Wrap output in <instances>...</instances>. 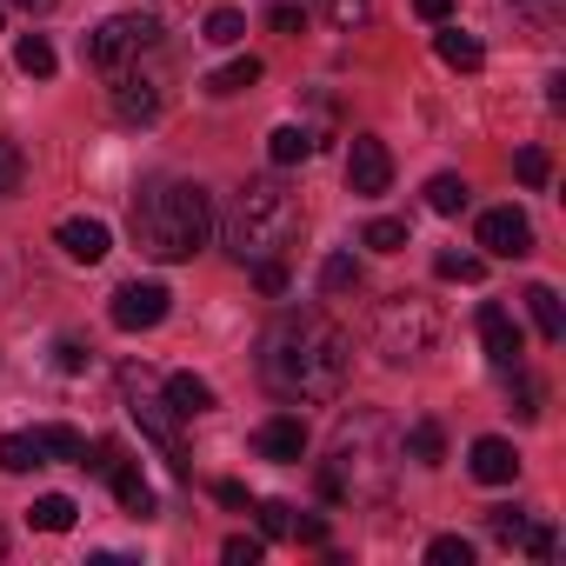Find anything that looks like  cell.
<instances>
[{
    "label": "cell",
    "instance_id": "cell-1",
    "mask_svg": "<svg viewBox=\"0 0 566 566\" xmlns=\"http://www.w3.org/2000/svg\"><path fill=\"white\" fill-rule=\"evenodd\" d=\"M347 334L314 314V307H294L280 314L266 334H260V380L280 394V400H301V407H327L347 394Z\"/></svg>",
    "mask_w": 566,
    "mask_h": 566
},
{
    "label": "cell",
    "instance_id": "cell-2",
    "mask_svg": "<svg viewBox=\"0 0 566 566\" xmlns=\"http://www.w3.org/2000/svg\"><path fill=\"white\" fill-rule=\"evenodd\" d=\"M407 447L400 427L374 407H354L334 433V460L321 467V500H387Z\"/></svg>",
    "mask_w": 566,
    "mask_h": 566
},
{
    "label": "cell",
    "instance_id": "cell-3",
    "mask_svg": "<svg viewBox=\"0 0 566 566\" xmlns=\"http://www.w3.org/2000/svg\"><path fill=\"white\" fill-rule=\"evenodd\" d=\"M213 233V200L200 180H154L140 200H134V247L160 266L174 260H193Z\"/></svg>",
    "mask_w": 566,
    "mask_h": 566
},
{
    "label": "cell",
    "instance_id": "cell-4",
    "mask_svg": "<svg viewBox=\"0 0 566 566\" xmlns=\"http://www.w3.org/2000/svg\"><path fill=\"white\" fill-rule=\"evenodd\" d=\"M294 233H301V200L280 180H247L233 193V207H227V253L240 266L280 260V253L294 247Z\"/></svg>",
    "mask_w": 566,
    "mask_h": 566
},
{
    "label": "cell",
    "instance_id": "cell-5",
    "mask_svg": "<svg viewBox=\"0 0 566 566\" xmlns=\"http://www.w3.org/2000/svg\"><path fill=\"white\" fill-rule=\"evenodd\" d=\"M120 394H127L134 427L167 453V467H174V473H187V440H180V413H174V400H167V380H160L154 367L127 360V367H120Z\"/></svg>",
    "mask_w": 566,
    "mask_h": 566
},
{
    "label": "cell",
    "instance_id": "cell-6",
    "mask_svg": "<svg viewBox=\"0 0 566 566\" xmlns=\"http://www.w3.org/2000/svg\"><path fill=\"white\" fill-rule=\"evenodd\" d=\"M374 347H380L387 367H413V360H427V354L440 347V314H433V301H420V294H394V301L374 314Z\"/></svg>",
    "mask_w": 566,
    "mask_h": 566
},
{
    "label": "cell",
    "instance_id": "cell-7",
    "mask_svg": "<svg viewBox=\"0 0 566 566\" xmlns=\"http://www.w3.org/2000/svg\"><path fill=\"white\" fill-rule=\"evenodd\" d=\"M154 41H160V21H154V14H114V21H101V28L87 34V61H94L101 74H120V67L140 61Z\"/></svg>",
    "mask_w": 566,
    "mask_h": 566
},
{
    "label": "cell",
    "instance_id": "cell-8",
    "mask_svg": "<svg viewBox=\"0 0 566 566\" xmlns=\"http://www.w3.org/2000/svg\"><path fill=\"white\" fill-rule=\"evenodd\" d=\"M167 307H174V294L160 287V280H127V287L114 294V307H107V321L120 334H147V327L167 321Z\"/></svg>",
    "mask_w": 566,
    "mask_h": 566
},
{
    "label": "cell",
    "instance_id": "cell-9",
    "mask_svg": "<svg viewBox=\"0 0 566 566\" xmlns=\"http://www.w3.org/2000/svg\"><path fill=\"white\" fill-rule=\"evenodd\" d=\"M347 187H354L360 200H374V193L394 187V154H387V140L354 134V147H347Z\"/></svg>",
    "mask_w": 566,
    "mask_h": 566
},
{
    "label": "cell",
    "instance_id": "cell-10",
    "mask_svg": "<svg viewBox=\"0 0 566 566\" xmlns=\"http://www.w3.org/2000/svg\"><path fill=\"white\" fill-rule=\"evenodd\" d=\"M480 247H486L493 260H526V253H533V220H526L520 207H486V213H480Z\"/></svg>",
    "mask_w": 566,
    "mask_h": 566
},
{
    "label": "cell",
    "instance_id": "cell-11",
    "mask_svg": "<svg viewBox=\"0 0 566 566\" xmlns=\"http://www.w3.org/2000/svg\"><path fill=\"white\" fill-rule=\"evenodd\" d=\"M54 240H61V253H67L74 266H101V260L114 253V227H107V220H94V213L61 220V227H54Z\"/></svg>",
    "mask_w": 566,
    "mask_h": 566
},
{
    "label": "cell",
    "instance_id": "cell-12",
    "mask_svg": "<svg viewBox=\"0 0 566 566\" xmlns=\"http://www.w3.org/2000/svg\"><path fill=\"white\" fill-rule=\"evenodd\" d=\"M253 453H260V460H273V467L307 460V420H301V413H273V420H260Z\"/></svg>",
    "mask_w": 566,
    "mask_h": 566
},
{
    "label": "cell",
    "instance_id": "cell-13",
    "mask_svg": "<svg viewBox=\"0 0 566 566\" xmlns=\"http://www.w3.org/2000/svg\"><path fill=\"white\" fill-rule=\"evenodd\" d=\"M473 327H480V347H486V360H493V367H520V354H526V334H520V321H513L506 307H493V301H486Z\"/></svg>",
    "mask_w": 566,
    "mask_h": 566
},
{
    "label": "cell",
    "instance_id": "cell-14",
    "mask_svg": "<svg viewBox=\"0 0 566 566\" xmlns=\"http://www.w3.org/2000/svg\"><path fill=\"white\" fill-rule=\"evenodd\" d=\"M467 467H473V480H486V486H513L520 480V453H513V440H473V453H467Z\"/></svg>",
    "mask_w": 566,
    "mask_h": 566
},
{
    "label": "cell",
    "instance_id": "cell-15",
    "mask_svg": "<svg viewBox=\"0 0 566 566\" xmlns=\"http://www.w3.org/2000/svg\"><path fill=\"white\" fill-rule=\"evenodd\" d=\"M114 114H120L127 127H147V120L160 114V87H154V81H134V74L120 67V74H114Z\"/></svg>",
    "mask_w": 566,
    "mask_h": 566
},
{
    "label": "cell",
    "instance_id": "cell-16",
    "mask_svg": "<svg viewBox=\"0 0 566 566\" xmlns=\"http://www.w3.org/2000/svg\"><path fill=\"white\" fill-rule=\"evenodd\" d=\"M107 480H114V500H120V513H134V520H154V486H147L140 460H114V467H107Z\"/></svg>",
    "mask_w": 566,
    "mask_h": 566
},
{
    "label": "cell",
    "instance_id": "cell-17",
    "mask_svg": "<svg viewBox=\"0 0 566 566\" xmlns=\"http://www.w3.org/2000/svg\"><path fill=\"white\" fill-rule=\"evenodd\" d=\"M433 48H440V61H447V67H460V74H480V67H486V48H480L473 34H460V28H447V21H440Z\"/></svg>",
    "mask_w": 566,
    "mask_h": 566
},
{
    "label": "cell",
    "instance_id": "cell-18",
    "mask_svg": "<svg viewBox=\"0 0 566 566\" xmlns=\"http://www.w3.org/2000/svg\"><path fill=\"white\" fill-rule=\"evenodd\" d=\"M520 301H526V314H533L539 340H546V347H559V340H566V314H559V294H553V287H526Z\"/></svg>",
    "mask_w": 566,
    "mask_h": 566
},
{
    "label": "cell",
    "instance_id": "cell-19",
    "mask_svg": "<svg viewBox=\"0 0 566 566\" xmlns=\"http://www.w3.org/2000/svg\"><path fill=\"white\" fill-rule=\"evenodd\" d=\"M307 14H321L327 28H340V34H354V28H374V0H301Z\"/></svg>",
    "mask_w": 566,
    "mask_h": 566
},
{
    "label": "cell",
    "instance_id": "cell-20",
    "mask_svg": "<svg viewBox=\"0 0 566 566\" xmlns=\"http://www.w3.org/2000/svg\"><path fill=\"white\" fill-rule=\"evenodd\" d=\"M167 400H174V413H180V420L213 413V387H207L200 374H167Z\"/></svg>",
    "mask_w": 566,
    "mask_h": 566
},
{
    "label": "cell",
    "instance_id": "cell-21",
    "mask_svg": "<svg viewBox=\"0 0 566 566\" xmlns=\"http://www.w3.org/2000/svg\"><path fill=\"white\" fill-rule=\"evenodd\" d=\"M74 520H81V506H74L67 493H41V500L28 506V526H34V533H74Z\"/></svg>",
    "mask_w": 566,
    "mask_h": 566
},
{
    "label": "cell",
    "instance_id": "cell-22",
    "mask_svg": "<svg viewBox=\"0 0 566 566\" xmlns=\"http://www.w3.org/2000/svg\"><path fill=\"white\" fill-rule=\"evenodd\" d=\"M253 81H260V61H253V54H240V61H227V67H213V74H207V94H213V101H233V94H247Z\"/></svg>",
    "mask_w": 566,
    "mask_h": 566
},
{
    "label": "cell",
    "instance_id": "cell-23",
    "mask_svg": "<svg viewBox=\"0 0 566 566\" xmlns=\"http://www.w3.org/2000/svg\"><path fill=\"white\" fill-rule=\"evenodd\" d=\"M400 447H407L420 467H440V460H447V433H440V420H413V427L400 433Z\"/></svg>",
    "mask_w": 566,
    "mask_h": 566
},
{
    "label": "cell",
    "instance_id": "cell-24",
    "mask_svg": "<svg viewBox=\"0 0 566 566\" xmlns=\"http://www.w3.org/2000/svg\"><path fill=\"white\" fill-rule=\"evenodd\" d=\"M14 61H21V74H34V81H48V74L61 67V54H54V41H48V34H21Z\"/></svg>",
    "mask_w": 566,
    "mask_h": 566
},
{
    "label": "cell",
    "instance_id": "cell-25",
    "mask_svg": "<svg viewBox=\"0 0 566 566\" xmlns=\"http://www.w3.org/2000/svg\"><path fill=\"white\" fill-rule=\"evenodd\" d=\"M266 154H273V167H294V160H307V154H314V134H307V127H273Z\"/></svg>",
    "mask_w": 566,
    "mask_h": 566
},
{
    "label": "cell",
    "instance_id": "cell-26",
    "mask_svg": "<svg viewBox=\"0 0 566 566\" xmlns=\"http://www.w3.org/2000/svg\"><path fill=\"white\" fill-rule=\"evenodd\" d=\"M467 193H473V187H467L460 174H433V180H427V207H433V213H447V220L467 207Z\"/></svg>",
    "mask_w": 566,
    "mask_h": 566
},
{
    "label": "cell",
    "instance_id": "cell-27",
    "mask_svg": "<svg viewBox=\"0 0 566 566\" xmlns=\"http://www.w3.org/2000/svg\"><path fill=\"white\" fill-rule=\"evenodd\" d=\"M34 467H48L34 433H8V440H0V473H34Z\"/></svg>",
    "mask_w": 566,
    "mask_h": 566
},
{
    "label": "cell",
    "instance_id": "cell-28",
    "mask_svg": "<svg viewBox=\"0 0 566 566\" xmlns=\"http://www.w3.org/2000/svg\"><path fill=\"white\" fill-rule=\"evenodd\" d=\"M360 287V260L354 253H327V266H321V294H354Z\"/></svg>",
    "mask_w": 566,
    "mask_h": 566
},
{
    "label": "cell",
    "instance_id": "cell-29",
    "mask_svg": "<svg viewBox=\"0 0 566 566\" xmlns=\"http://www.w3.org/2000/svg\"><path fill=\"white\" fill-rule=\"evenodd\" d=\"M34 447H41V460H81V433L74 427H34Z\"/></svg>",
    "mask_w": 566,
    "mask_h": 566
},
{
    "label": "cell",
    "instance_id": "cell-30",
    "mask_svg": "<svg viewBox=\"0 0 566 566\" xmlns=\"http://www.w3.org/2000/svg\"><path fill=\"white\" fill-rule=\"evenodd\" d=\"M200 41H213V48H240V41H247V14H233V8H213Z\"/></svg>",
    "mask_w": 566,
    "mask_h": 566
},
{
    "label": "cell",
    "instance_id": "cell-31",
    "mask_svg": "<svg viewBox=\"0 0 566 566\" xmlns=\"http://www.w3.org/2000/svg\"><path fill=\"white\" fill-rule=\"evenodd\" d=\"M360 247H374V253H400L407 247V220H367V233H360Z\"/></svg>",
    "mask_w": 566,
    "mask_h": 566
},
{
    "label": "cell",
    "instance_id": "cell-32",
    "mask_svg": "<svg viewBox=\"0 0 566 566\" xmlns=\"http://www.w3.org/2000/svg\"><path fill=\"white\" fill-rule=\"evenodd\" d=\"M433 273H440V280H460V287H473V280L486 273V260H480V253H440Z\"/></svg>",
    "mask_w": 566,
    "mask_h": 566
},
{
    "label": "cell",
    "instance_id": "cell-33",
    "mask_svg": "<svg viewBox=\"0 0 566 566\" xmlns=\"http://www.w3.org/2000/svg\"><path fill=\"white\" fill-rule=\"evenodd\" d=\"M253 513H260V533L266 539H294V506L287 500H260Z\"/></svg>",
    "mask_w": 566,
    "mask_h": 566
},
{
    "label": "cell",
    "instance_id": "cell-34",
    "mask_svg": "<svg viewBox=\"0 0 566 566\" xmlns=\"http://www.w3.org/2000/svg\"><path fill=\"white\" fill-rule=\"evenodd\" d=\"M427 559H433V566H473V539L440 533V539H427Z\"/></svg>",
    "mask_w": 566,
    "mask_h": 566
},
{
    "label": "cell",
    "instance_id": "cell-35",
    "mask_svg": "<svg viewBox=\"0 0 566 566\" xmlns=\"http://www.w3.org/2000/svg\"><path fill=\"white\" fill-rule=\"evenodd\" d=\"M21 180H28V154H21L14 140H0V200L21 193Z\"/></svg>",
    "mask_w": 566,
    "mask_h": 566
},
{
    "label": "cell",
    "instance_id": "cell-36",
    "mask_svg": "<svg viewBox=\"0 0 566 566\" xmlns=\"http://www.w3.org/2000/svg\"><path fill=\"white\" fill-rule=\"evenodd\" d=\"M486 533H493V539H506V546H520L526 513H520V506H486Z\"/></svg>",
    "mask_w": 566,
    "mask_h": 566
},
{
    "label": "cell",
    "instance_id": "cell-37",
    "mask_svg": "<svg viewBox=\"0 0 566 566\" xmlns=\"http://www.w3.org/2000/svg\"><path fill=\"white\" fill-rule=\"evenodd\" d=\"M513 174H520L526 187H546V174H553V160H546V147H520V154H513Z\"/></svg>",
    "mask_w": 566,
    "mask_h": 566
},
{
    "label": "cell",
    "instance_id": "cell-38",
    "mask_svg": "<svg viewBox=\"0 0 566 566\" xmlns=\"http://www.w3.org/2000/svg\"><path fill=\"white\" fill-rule=\"evenodd\" d=\"M260 553H266V539H260V533H233V539L220 546V559H227V566H260Z\"/></svg>",
    "mask_w": 566,
    "mask_h": 566
},
{
    "label": "cell",
    "instance_id": "cell-39",
    "mask_svg": "<svg viewBox=\"0 0 566 566\" xmlns=\"http://www.w3.org/2000/svg\"><path fill=\"white\" fill-rule=\"evenodd\" d=\"M520 546H526L533 559H553V553H559V533H553V526H533V520H526V533H520Z\"/></svg>",
    "mask_w": 566,
    "mask_h": 566
},
{
    "label": "cell",
    "instance_id": "cell-40",
    "mask_svg": "<svg viewBox=\"0 0 566 566\" xmlns=\"http://www.w3.org/2000/svg\"><path fill=\"white\" fill-rule=\"evenodd\" d=\"M253 280H260V294H287V266L280 260H253Z\"/></svg>",
    "mask_w": 566,
    "mask_h": 566
},
{
    "label": "cell",
    "instance_id": "cell-41",
    "mask_svg": "<svg viewBox=\"0 0 566 566\" xmlns=\"http://www.w3.org/2000/svg\"><path fill=\"white\" fill-rule=\"evenodd\" d=\"M266 21H273V34H301V28H307V8H294V0H280V8H273Z\"/></svg>",
    "mask_w": 566,
    "mask_h": 566
},
{
    "label": "cell",
    "instance_id": "cell-42",
    "mask_svg": "<svg viewBox=\"0 0 566 566\" xmlns=\"http://www.w3.org/2000/svg\"><path fill=\"white\" fill-rule=\"evenodd\" d=\"M87 360H94V354H87L81 340H61V347H54V367H61V374H87Z\"/></svg>",
    "mask_w": 566,
    "mask_h": 566
},
{
    "label": "cell",
    "instance_id": "cell-43",
    "mask_svg": "<svg viewBox=\"0 0 566 566\" xmlns=\"http://www.w3.org/2000/svg\"><path fill=\"white\" fill-rule=\"evenodd\" d=\"M294 539H307V546H327V520H321V513L294 520Z\"/></svg>",
    "mask_w": 566,
    "mask_h": 566
},
{
    "label": "cell",
    "instance_id": "cell-44",
    "mask_svg": "<svg viewBox=\"0 0 566 566\" xmlns=\"http://www.w3.org/2000/svg\"><path fill=\"white\" fill-rule=\"evenodd\" d=\"M413 14H420V21H427V28H440V21H447V14H453V0H413Z\"/></svg>",
    "mask_w": 566,
    "mask_h": 566
},
{
    "label": "cell",
    "instance_id": "cell-45",
    "mask_svg": "<svg viewBox=\"0 0 566 566\" xmlns=\"http://www.w3.org/2000/svg\"><path fill=\"white\" fill-rule=\"evenodd\" d=\"M513 8L533 14V21H553V14H559V0H513Z\"/></svg>",
    "mask_w": 566,
    "mask_h": 566
},
{
    "label": "cell",
    "instance_id": "cell-46",
    "mask_svg": "<svg viewBox=\"0 0 566 566\" xmlns=\"http://www.w3.org/2000/svg\"><path fill=\"white\" fill-rule=\"evenodd\" d=\"M213 493H220V506H247V486H240V480H220Z\"/></svg>",
    "mask_w": 566,
    "mask_h": 566
},
{
    "label": "cell",
    "instance_id": "cell-47",
    "mask_svg": "<svg viewBox=\"0 0 566 566\" xmlns=\"http://www.w3.org/2000/svg\"><path fill=\"white\" fill-rule=\"evenodd\" d=\"M0 8H21V14H54L61 0H0Z\"/></svg>",
    "mask_w": 566,
    "mask_h": 566
},
{
    "label": "cell",
    "instance_id": "cell-48",
    "mask_svg": "<svg viewBox=\"0 0 566 566\" xmlns=\"http://www.w3.org/2000/svg\"><path fill=\"white\" fill-rule=\"evenodd\" d=\"M0 559H8V533H0Z\"/></svg>",
    "mask_w": 566,
    "mask_h": 566
},
{
    "label": "cell",
    "instance_id": "cell-49",
    "mask_svg": "<svg viewBox=\"0 0 566 566\" xmlns=\"http://www.w3.org/2000/svg\"><path fill=\"white\" fill-rule=\"evenodd\" d=\"M0 21H8V8H0Z\"/></svg>",
    "mask_w": 566,
    "mask_h": 566
}]
</instances>
